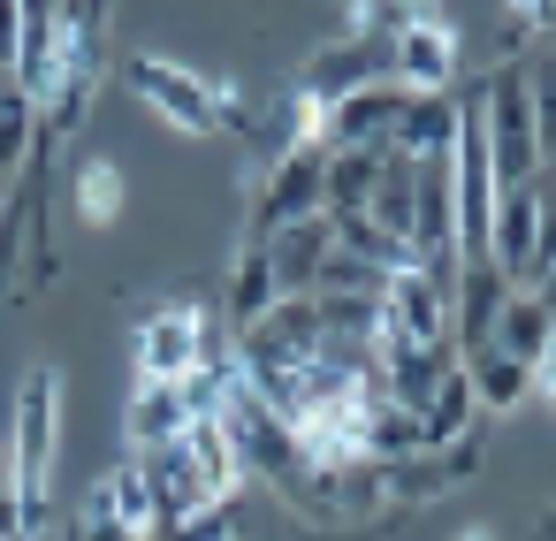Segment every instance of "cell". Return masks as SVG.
I'll return each instance as SVG.
<instances>
[{
    "mask_svg": "<svg viewBox=\"0 0 556 541\" xmlns=\"http://www.w3.org/2000/svg\"><path fill=\"white\" fill-rule=\"evenodd\" d=\"M9 465H16V503H24V541L54 533V473H62V366H31L16 389L9 419Z\"/></svg>",
    "mask_w": 556,
    "mask_h": 541,
    "instance_id": "obj_1",
    "label": "cell"
},
{
    "mask_svg": "<svg viewBox=\"0 0 556 541\" xmlns=\"http://www.w3.org/2000/svg\"><path fill=\"white\" fill-rule=\"evenodd\" d=\"M130 92H138L176 138H222V130L244 123L237 85L199 77V70H184V62H168V54H130Z\"/></svg>",
    "mask_w": 556,
    "mask_h": 541,
    "instance_id": "obj_2",
    "label": "cell"
},
{
    "mask_svg": "<svg viewBox=\"0 0 556 541\" xmlns=\"http://www.w3.org/2000/svg\"><path fill=\"white\" fill-rule=\"evenodd\" d=\"M130 358H138V381H184L199 366H229V351L199 305H153L130 328Z\"/></svg>",
    "mask_w": 556,
    "mask_h": 541,
    "instance_id": "obj_3",
    "label": "cell"
},
{
    "mask_svg": "<svg viewBox=\"0 0 556 541\" xmlns=\"http://www.w3.org/2000/svg\"><path fill=\"white\" fill-rule=\"evenodd\" d=\"M472 108H480V138H488L495 191L541 184V138H533V108H526V70H503Z\"/></svg>",
    "mask_w": 556,
    "mask_h": 541,
    "instance_id": "obj_4",
    "label": "cell"
},
{
    "mask_svg": "<svg viewBox=\"0 0 556 541\" xmlns=\"http://www.w3.org/2000/svg\"><path fill=\"white\" fill-rule=\"evenodd\" d=\"M404 85H358L343 100H328V153H396V123H404Z\"/></svg>",
    "mask_w": 556,
    "mask_h": 541,
    "instance_id": "obj_5",
    "label": "cell"
},
{
    "mask_svg": "<svg viewBox=\"0 0 556 541\" xmlns=\"http://www.w3.org/2000/svg\"><path fill=\"white\" fill-rule=\"evenodd\" d=\"M457 62H465V47L450 32V16L389 32V85H404V92H457Z\"/></svg>",
    "mask_w": 556,
    "mask_h": 541,
    "instance_id": "obj_6",
    "label": "cell"
},
{
    "mask_svg": "<svg viewBox=\"0 0 556 541\" xmlns=\"http://www.w3.org/2000/svg\"><path fill=\"white\" fill-rule=\"evenodd\" d=\"M389 77V39H336L328 54H313L305 62V92L328 108V100H343V92H358V85H381Z\"/></svg>",
    "mask_w": 556,
    "mask_h": 541,
    "instance_id": "obj_7",
    "label": "cell"
},
{
    "mask_svg": "<svg viewBox=\"0 0 556 541\" xmlns=\"http://www.w3.org/2000/svg\"><path fill=\"white\" fill-rule=\"evenodd\" d=\"M328 252H336L328 214H305V222L275 229V237H267V267H275L282 298H313V282H320V267H328Z\"/></svg>",
    "mask_w": 556,
    "mask_h": 541,
    "instance_id": "obj_8",
    "label": "cell"
},
{
    "mask_svg": "<svg viewBox=\"0 0 556 541\" xmlns=\"http://www.w3.org/2000/svg\"><path fill=\"white\" fill-rule=\"evenodd\" d=\"M184 427H191V412H184V389H176V381H138V389H130V404H123V450H130V457L168 450Z\"/></svg>",
    "mask_w": 556,
    "mask_h": 541,
    "instance_id": "obj_9",
    "label": "cell"
},
{
    "mask_svg": "<svg viewBox=\"0 0 556 541\" xmlns=\"http://www.w3.org/2000/svg\"><path fill=\"white\" fill-rule=\"evenodd\" d=\"M100 518H115L130 541H153L161 533V511H153V488H146V465L138 457H123V465H108L100 480H92V495H85Z\"/></svg>",
    "mask_w": 556,
    "mask_h": 541,
    "instance_id": "obj_10",
    "label": "cell"
},
{
    "mask_svg": "<svg viewBox=\"0 0 556 541\" xmlns=\"http://www.w3.org/2000/svg\"><path fill=\"white\" fill-rule=\"evenodd\" d=\"M472 435H480V404H472L465 366H450V374L434 381V397L419 404V450H457V442H472Z\"/></svg>",
    "mask_w": 556,
    "mask_h": 541,
    "instance_id": "obj_11",
    "label": "cell"
},
{
    "mask_svg": "<svg viewBox=\"0 0 556 541\" xmlns=\"http://www.w3.org/2000/svg\"><path fill=\"white\" fill-rule=\"evenodd\" d=\"M457 115H465L457 92H412V100H404V123H396V153H412V161H450Z\"/></svg>",
    "mask_w": 556,
    "mask_h": 541,
    "instance_id": "obj_12",
    "label": "cell"
},
{
    "mask_svg": "<svg viewBox=\"0 0 556 541\" xmlns=\"http://www.w3.org/2000/svg\"><path fill=\"white\" fill-rule=\"evenodd\" d=\"M548 336H556V313H548L533 290H510V298H503V313H495V328H488V351H503V358L533 366V358L548 351Z\"/></svg>",
    "mask_w": 556,
    "mask_h": 541,
    "instance_id": "obj_13",
    "label": "cell"
},
{
    "mask_svg": "<svg viewBox=\"0 0 556 541\" xmlns=\"http://www.w3.org/2000/svg\"><path fill=\"white\" fill-rule=\"evenodd\" d=\"M47 146V115H39V100L31 92H16V85H0V176H24L31 168V153Z\"/></svg>",
    "mask_w": 556,
    "mask_h": 541,
    "instance_id": "obj_14",
    "label": "cell"
},
{
    "mask_svg": "<svg viewBox=\"0 0 556 541\" xmlns=\"http://www.w3.org/2000/svg\"><path fill=\"white\" fill-rule=\"evenodd\" d=\"M465 381H472L480 419H488V412H518V404L533 397V366H518V358H503V351H472V358H465Z\"/></svg>",
    "mask_w": 556,
    "mask_h": 541,
    "instance_id": "obj_15",
    "label": "cell"
},
{
    "mask_svg": "<svg viewBox=\"0 0 556 541\" xmlns=\"http://www.w3.org/2000/svg\"><path fill=\"white\" fill-rule=\"evenodd\" d=\"M275 298H282V282H275V267H267V244H244L237 267H229V320L252 328Z\"/></svg>",
    "mask_w": 556,
    "mask_h": 541,
    "instance_id": "obj_16",
    "label": "cell"
},
{
    "mask_svg": "<svg viewBox=\"0 0 556 541\" xmlns=\"http://www.w3.org/2000/svg\"><path fill=\"white\" fill-rule=\"evenodd\" d=\"M70 199H77V214L92 222V229H115L123 222V168L115 161H77V184H70Z\"/></svg>",
    "mask_w": 556,
    "mask_h": 541,
    "instance_id": "obj_17",
    "label": "cell"
},
{
    "mask_svg": "<svg viewBox=\"0 0 556 541\" xmlns=\"http://www.w3.org/2000/svg\"><path fill=\"white\" fill-rule=\"evenodd\" d=\"M526 108H533L541 161H556V62H533V70H526Z\"/></svg>",
    "mask_w": 556,
    "mask_h": 541,
    "instance_id": "obj_18",
    "label": "cell"
},
{
    "mask_svg": "<svg viewBox=\"0 0 556 541\" xmlns=\"http://www.w3.org/2000/svg\"><path fill=\"white\" fill-rule=\"evenodd\" d=\"M556 267V191H541V222H533V282ZM526 282V290H533Z\"/></svg>",
    "mask_w": 556,
    "mask_h": 541,
    "instance_id": "obj_19",
    "label": "cell"
},
{
    "mask_svg": "<svg viewBox=\"0 0 556 541\" xmlns=\"http://www.w3.org/2000/svg\"><path fill=\"white\" fill-rule=\"evenodd\" d=\"M70 541H130V533H123V526H115V518H100V511H92V503H85V511H77V518H70Z\"/></svg>",
    "mask_w": 556,
    "mask_h": 541,
    "instance_id": "obj_20",
    "label": "cell"
},
{
    "mask_svg": "<svg viewBox=\"0 0 556 541\" xmlns=\"http://www.w3.org/2000/svg\"><path fill=\"white\" fill-rule=\"evenodd\" d=\"M16 39H24V0H0V70L16 62Z\"/></svg>",
    "mask_w": 556,
    "mask_h": 541,
    "instance_id": "obj_21",
    "label": "cell"
},
{
    "mask_svg": "<svg viewBox=\"0 0 556 541\" xmlns=\"http://www.w3.org/2000/svg\"><path fill=\"white\" fill-rule=\"evenodd\" d=\"M533 389H541V397H548V404H556V336H548V351H541V358H533Z\"/></svg>",
    "mask_w": 556,
    "mask_h": 541,
    "instance_id": "obj_22",
    "label": "cell"
},
{
    "mask_svg": "<svg viewBox=\"0 0 556 541\" xmlns=\"http://www.w3.org/2000/svg\"><path fill=\"white\" fill-rule=\"evenodd\" d=\"M16 488V465H9V442H0V495H9Z\"/></svg>",
    "mask_w": 556,
    "mask_h": 541,
    "instance_id": "obj_23",
    "label": "cell"
},
{
    "mask_svg": "<svg viewBox=\"0 0 556 541\" xmlns=\"http://www.w3.org/2000/svg\"><path fill=\"white\" fill-rule=\"evenodd\" d=\"M457 541H495V533H488V526H465V533H457Z\"/></svg>",
    "mask_w": 556,
    "mask_h": 541,
    "instance_id": "obj_24",
    "label": "cell"
},
{
    "mask_svg": "<svg viewBox=\"0 0 556 541\" xmlns=\"http://www.w3.org/2000/svg\"><path fill=\"white\" fill-rule=\"evenodd\" d=\"M0 85H9V70H0Z\"/></svg>",
    "mask_w": 556,
    "mask_h": 541,
    "instance_id": "obj_25",
    "label": "cell"
},
{
    "mask_svg": "<svg viewBox=\"0 0 556 541\" xmlns=\"http://www.w3.org/2000/svg\"><path fill=\"white\" fill-rule=\"evenodd\" d=\"M548 32H556V24H548Z\"/></svg>",
    "mask_w": 556,
    "mask_h": 541,
    "instance_id": "obj_26",
    "label": "cell"
}]
</instances>
